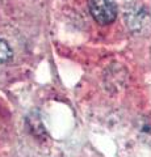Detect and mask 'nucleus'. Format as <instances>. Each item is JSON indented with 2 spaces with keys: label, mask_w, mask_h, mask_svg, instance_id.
<instances>
[{
  "label": "nucleus",
  "mask_w": 151,
  "mask_h": 157,
  "mask_svg": "<svg viewBox=\"0 0 151 157\" xmlns=\"http://www.w3.org/2000/svg\"><path fill=\"white\" fill-rule=\"evenodd\" d=\"M13 56V51L7 41L0 38V64H6Z\"/></svg>",
  "instance_id": "obj_6"
},
{
  "label": "nucleus",
  "mask_w": 151,
  "mask_h": 157,
  "mask_svg": "<svg viewBox=\"0 0 151 157\" xmlns=\"http://www.w3.org/2000/svg\"><path fill=\"white\" fill-rule=\"evenodd\" d=\"M88 9L100 25H109L116 20L118 9L114 0H88Z\"/></svg>",
  "instance_id": "obj_2"
},
{
  "label": "nucleus",
  "mask_w": 151,
  "mask_h": 157,
  "mask_svg": "<svg viewBox=\"0 0 151 157\" xmlns=\"http://www.w3.org/2000/svg\"><path fill=\"white\" fill-rule=\"evenodd\" d=\"M26 123L30 132L37 137H42L46 135V130L41 121V115L37 111H32L26 118Z\"/></svg>",
  "instance_id": "obj_4"
},
{
  "label": "nucleus",
  "mask_w": 151,
  "mask_h": 157,
  "mask_svg": "<svg viewBox=\"0 0 151 157\" xmlns=\"http://www.w3.org/2000/svg\"><path fill=\"white\" fill-rule=\"evenodd\" d=\"M126 77L128 75H126L125 67L113 64L105 72V85L109 90H120V88L125 85Z\"/></svg>",
  "instance_id": "obj_3"
},
{
  "label": "nucleus",
  "mask_w": 151,
  "mask_h": 157,
  "mask_svg": "<svg viewBox=\"0 0 151 157\" xmlns=\"http://www.w3.org/2000/svg\"><path fill=\"white\" fill-rule=\"evenodd\" d=\"M138 132L145 143H151V117L146 115L138 121Z\"/></svg>",
  "instance_id": "obj_5"
},
{
  "label": "nucleus",
  "mask_w": 151,
  "mask_h": 157,
  "mask_svg": "<svg viewBox=\"0 0 151 157\" xmlns=\"http://www.w3.org/2000/svg\"><path fill=\"white\" fill-rule=\"evenodd\" d=\"M149 12L141 2H131L124 8V22L126 28L133 33L138 34L146 28Z\"/></svg>",
  "instance_id": "obj_1"
}]
</instances>
